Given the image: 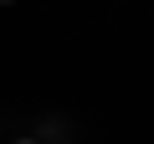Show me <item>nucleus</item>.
<instances>
[{
  "instance_id": "f257e3e1",
  "label": "nucleus",
  "mask_w": 154,
  "mask_h": 144,
  "mask_svg": "<svg viewBox=\"0 0 154 144\" xmlns=\"http://www.w3.org/2000/svg\"><path fill=\"white\" fill-rule=\"evenodd\" d=\"M16 144H36V139H16Z\"/></svg>"
}]
</instances>
